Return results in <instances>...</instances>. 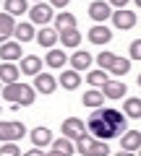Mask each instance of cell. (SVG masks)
<instances>
[{
    "label": "cell",
    "mask_w": 141,
    "mask_h": 156,
    "mask_svg": "<svg viewBox=\"0 0 141 156\" xmlns=\"http://www.w3.org/2000/svg\"><path fill=\"white\" fill-rule=\"evenodd\" d=\"M86 128H89V133L94 135L97 140H110V138L123 135L125 117H123V112H118V109H102V107H97V109L91 112Z\"/></svg>",
    "instance_id": "1"
},
{
    "label": "cell",
    "mask_w": 141,
    "mask_h": 156,
    "mask_svg": "<svg viewBox=\"0 0 141 156\" xmlns=\"http://www.w3.org/2000/svg\"><path fill=\"white\" fill-rule=\"evenodd\" d=\"M55 86H58V81L50 73H37L34 76V91H39V94H52Z\"/></svg>",
    "instance_id": "7"
},
{
    "label": "cell",
    "mask_w": 141,
    "mask_h": 156,
    "mask_svg": "<svg viewBox=\"0 0 141 156\" xmlns=\"http://www.w3.org/2000/svg\"><path fill=\"white\" fill-rule=\"evenodd\" d=\"M32 143L37 146V148H42V146L52 143V133H50L47 128H34V130H32Z\"/></svg>",
    "instance_id": "13"
},
{
    "label": "cell",
    "mask_w": 141,
    "mask_h": 156,
    "mask_svg": "<svg viewBox=\"0 0 141 156\" xmlns=\"http://www.w3.org/2000/svg\"><path fill=\"white\" fill-rule=\"evenodd\" d=\"M55 29L58 31H63V29H76V16L73 13H60V16H55Z\"/></svg>",
    "instance_id": "24"
},
{
    "label": "cell",
    "mask_w": 141,
    "mask_h": 156,
    "mask_svg": "<svg viewBox=\"0 0 141 156\" xmlns=\"http://www.w3.org/2000/svg\"><path fill=\"white\" fill-rule=\"evenodd\" d=\"M18 81V68L6 62V65H0V83H16Z\"/></svg>",
    "instance_id": "17"
},
{
    "label": "cell",
    "mask_w": 141,
    "mask_h": 156,
    "mask_svg": "<svg viewBox=\"0 0 141 156\" xmlns=\"http://www.w3.org/2000/svg\"><path fill=\"white\" fill-rule=\"evenodd\" d=\"M102 96L105 99H123L125 96V83H120V81H105L102 83Z\"/></svg>",
    "instance_id": "8"
},
{
    "label": "cell",
    "mask_w": 141,
    "mask_h": 156,
    "mask_svg": "<svg viewBox=\"0 0 141 156\" xmlns=\"http://www.w3.org/2000/svg\"><path fill=\"white\" fill-rule=\"evenodd\" d=\"M110 70L115 73V76H125V73L131 70V60H125V57H113V62H110Z\"/></svg>",
    "instance_id": "23"
},
{
    "label": "cell",
    "mask_w": 141,
    "mask_h": 156,
    "mask_svg": "<svg viewBox=\"0 0 141 156\" xmlns=\"http://www.w3.org/2000/svg\"><path fill=\"white\" fill-rule=\"evenodd\" d=\"M89 16L94 18V21H107V18H110V5H107V3H102V0H97V3L89 5Z\"/></svg>",
    "instance_id": "10"
},
{
    "label": "cell",
    "mask_w": 141,
    "mask_h": 156,
    "mask_svg": "<svg viewBox=\"0 0 141 156\" xmlns=\"http://www.w3.org/2000/svg\"><path fill=\"white\" fill-rule=\"evenodd\" d=\"M89 39L94 42V44H105V42L113 39V34H110V29H105V26H94L89 31Z\"/></svg>",
    "instance_id": "20"
},
{
    "label": "cell",
    "mask_w": 141,
    "mask_h": 156,
    "mask_svg": "<svg viewBox=\"0 0 141 156\" xmlns=\"http://www.w3.org/2000/svg\"><path fill=\"white\" fill-rule=\"evenodd\" d=\"M52 148L60 151V154H65V156L73 154V146H71V140H52Z\"/></svg>",
    "instance_id": "29"
},
{
    "label": "cell",
    "mask_w": 141,
    "mask_h": 156,
    "mask_svg": "<svg viewBox=\"0 0 141 156\" xmlns=\"http://www.w3.org/2000/svg\"><path fill=\"white\" fill-rule=\"evenodd\" d=\"M110 18H113V23L118 29H131V26H136V13L133 11H125V8H118L115 13H110Z\"/></svg>",
    "instance_id": "5"
},
{
    "label": "cell",
    "mask_w": 141,
    "mask_h": 156,
    "mask_svg": "<svg viewBox=\"0 0 141 156\" xmlns=\"http://www.w3.org/2000/svg\"><path fill=\"white\" fill-rule=\"evenodd\" d=\"M123 109H125V115H128L131 120H139L141 117V101L139 99H125Z\"/></svg>",
    "instance_id": "28"
},
{
    "label": "cell",
    "mask_w": 141,
    "mask_h": 156,
    "mask_svg": "<svg viewBox=\"0 0 141 156\" xmlns=\"http://www.w3.org/2000/svg\"><path fill=\"white\" fill-rule=\"evenodd\" d=\"M37 3H39V0H37Z\"/></svg>",
    "instance_id": "40"
},
{
    "label": "cell",
    "mask_w": 141,
    "mask_h": 156,
    "mask_svg": "<svg viewBox=\"0 0 141 156\" xmlns=\"http://www.w3.org/2000/svg\"><path fill=\"white\" fill-rule=\"evenodd\" d=\"M60 130H63V135H65V138L76 140L79 135H84V133H86V125L81 122L79 117H68L65 122H63V128H60Z\"/></svg>",
    "instance_id": "6"
},
{
    "label": "cell",
    "mask_w": 141,
    "mask_h": 156,
    "mask_svg": "<svg viewBox=\"0 0 141 156\" xmlns=\"http://www.w3.org/2000/svg\"><path fill=\"white\" fill-rule=\"evenodd\" d=\"M110 3H113V5H118V8H123L125 3H128V0H110Z\"/></svg>",
    "instance_id": "36"
},
{
    "label": "cell",
    "mask_w": 141,
    "mask_h": 156,
    "mask_svg": "<svg viewBox=\"0 0 141 156\" xmlns=\"http://www.w3.org/2000/svg\"><path fill=\"white\" fill-rule=\"evenodd\" d=\"M86 81H89L91 86H102V83H105V81H107V76H105V73H102V70H91Z\"/></svg>",
    "instance_id": "30"
},
{
    "label": "cell",
    "mask_w": 141,
    "mask_h": 156,
    "mask_svg": "<svg viewBox=\"0 0 141 156\" xmlns=\"http://www.w3.org/2000/svg\"><path fill=\"white\" fill-rule=\"evenodd\" d=\"M24 156H47V154H45V151H42V148H32V151H26V154H24Z\"/></svg>",
    "instance_id": "33"
},
{
    "label": "cell",
    "mask_w": 141,
    "mask_h": 156,
    "mask_svg": "<svg viewBox=\"0 0 141 156\" xmlns=\"http://www.w3.org/2000/svg\"><path fill=\"white\" fill-rule=\"evenodd\" d=\"M79 83H81V78H79V70H65V73L60 76V86H63V89H68V91L79 89Z\"/></svg>",
    "instance_id": "18"
},
{
    "label": "cell",
    "mask_w": 141,
    "mask_h": 156,
    "mask_svg": "<svg viewBox=\"0 0 141 156\" xmlns=\"http://www.w3.org/2000/svg\"><path fill=\"white\" fill-rule=\"evenodd\" d=\"M21 151H18L16 143H3V148H0V156H18Z\"/></svg>",
    "instance_id": "31"
},
{
    "label": "cell",
    "mask_w": 141,
    "mask_h": 156,
    "mask_svg": "<svg viewBox=\"0 0 141 156\" xmlns=\"http://www.w3.org/2000/svg\"><path fill=\"white\" fill-rule=\"evenodd\" d=\"M29 16H32V23H47L52 18V8L50 5H45V3H37V5L32 8V11H29Z\"/></svg>",
    "instance_id": "9"
},
{
    "label": "cell",
    "mask_w": 141,
    "mask_h": 156,
    "mask_svg": "<svg viewBox=\"0 0 141 156\" xmlns=\"http://www.w3.org/2000/svg\"><path fill=\"white\" fill-rule=\"evenodd\" d=\"M65 60H68V57L63 55V50H50V52H47V57H45V62L50 68H63V62H65Z\"/></svg>",
    "instance_id": "26"
},
{
    "label": "cell",
    "mask_w": 141,
    "mask_h": 156,
    "mask_svg": "<svg viewBox=\"0 0 141 156\" xmlns=\"http://www.w3.org/2000/svg\"><path fill=\"white\" fill-rule=\"evenodd\" d=\"M71 65H73V70H86V68L91 65V55L84 52V50L73 52V55H71Z\"/></svg>",
    "instance_id": "12"
},
{
    "label": "cell",
    "mask_w": 141,
    "mask_h": 156,
    "mask_svg": "<svg viewBox=\"0 0 141 156\" xmlns=\"http://www.w3.org/2000/svg\"><path fill=\"white\" fill-rule=\"evenodd\" d=\"M113 52H102L99 57H97V62H99V68H110V62H113Z\"/></svg>",
    "instance_id": "32"
},
{
    "label": "cell",
    "mask_w": 141,
    "mask_h": 156,
    "mask_svg": "<svg viewBox=\"0 0 141 156\" xmlns=\"http://www.w3.org/2000/svg\"><path fill=\"white\" fill-rule=\"evenodd\" d=\"M26 135V128L24 122H0V140H6V143H16Z\"/></svg>",
    "instance_id": "4"
},
{
    "label": "cell",
    "mask_w": 141,
    "mask_h": 156,
    "mask_svg": "<svg viewBox=\"0 0 141 156\" xmlns=\"http://www.w3.org/2000/svg\"><path fill=\"white\" fill-rule=\"evenodd\" d=\"M39 68H42V60H39V57H34V55L21 57V70L26 73V76H37V73H39Z\"/></svg>",
    "instance_id": "16"
},
{
    "label": "cell",
    "mask_w": 141,
    "mask_h": 156,
    "mask_svg": "<svg viewBox=\"0 0 141 156\" xmlns=\"http://www.w3.org/2000/svg\"><path fill=\"white\" fill-rule=\"evenodd\" d=\"M118 156H133V154H131V151H120Z\"/></svg>",
    "instance_id": "38"
},
{
    "label": "cell",
    "mask_w": 141,
    "mask_h": 156,
    "mask_svg": "<svg viewBox=\"0 0 141 156\" xmlns=\"http://www.w3.org/2000/svg\"><path fill=\"white\" fill-rule=\"evenodd\" d=\"M13 29H16L13 16H8V13H0V44H3V42H6V39L13 34Z\"/></svg>",
    "instance_id": "14"
},
{
    "label": "cell",
    "mask_w": 141,
    "mask_h": 156,
    "mask_svg": "<svg viewBox=\"0 0 141 156\" xmlns=\"http://www.w3.org/2000/svg\"><path fill=\"white\" fill-rule=\"evenodd\" d=\"M81 101H84L86 107H91V109H97V107H102L105 96H102V91H94V89H91V91H86V94H84V99H81Z\"/></svg>",
    "instance_id": "25"
},
{
    "label": "cell",
    "mask_w": 141,
    "mask_h": 156,
    "mask_svg": "<svg viewBox=\"0 0 141 156\" xmlns=\"http://www.w3.org/2000/svg\"><path fill=\"white\" fill-rule=\"evenodd\" d=\"M131 57H139V42H133V44H131Z\"/></svg>",
    "instance_id": "35"
},
{
    "label": "cell",
    "mask_w": 141,
    "mask_h": 156,
    "mask_svg": "<svg viewBox=\"0 0 141 156\" xmlns=\"http://www.w3.org/2000/svg\"><path fill=\"white\" fill-rule=\"evenodd\" d=\"M60 34V42L65 47H79V42H81V34L76 31V29H63V31H58Z\"/></svg>",
    "instance_id": "19"
},
{
    "label": "cell",
    "mask_w": 141,
    "mask_h": 156,
    "mask_svg": "<svg viewBox=\"0 0 141 156\" xmlns=\"http://www.w3.org/2000/svg\"><path fill=\"white\" fill-rule=\"evenodd\" d=\"M133 3H136V5H141V0H133Z\"/></svg>",
    "instance_id": "39"
},
{
    "label": "cell",
    "mask_w": 141,
    "mask_h": 156,
    "mask_svg": "<svg viewBox=\"0 0 141 156\" xmlns=\"http://www.w3.org/2000/svg\"><path fill=\"white\" fill-rule=\"evenodd\" d=\"M3 99H8L11 104H21V107H29L34 101V89L26 83H8L6 89H3Z\"/></svg>",
    "instance_id": "2"
},
{
    "label": "cell",
    "mask_w": 141,
    "mask_h": 156,
    "mask_svg": "<svg viewBox=\"0 0 141 156\" xmlns=\"http://www.w3.org/2000/svg\"><path fill=\"white\" fill-rule=\"evenodd\" d=\"M76 151L79 154H84V156H107L110 154V146L105 143V140H97V138H91V135H79L76 138Z\"/></svg>",
    "instance_id": "3"
},
{
    "label": "cell",
    "mask_w": 141,
    "mask_h": 156,
    "mask_svg": "<svg viewBox=\"0 0 141 156\" xmlns=\"http://www.w3.org/2000/svg\"><path fill=\"white\" fill-rule=\"evenodd\" d=\"M0 57H3V60H16V57H24V55H21V44H18V42H3V47H0Z\"/></svg>",
    "instance_id": "11"
},
{
    "label": "cell",
    "mask_w": 141,
    "mask_h": 156,
    "mask_svg": "<svg viewBox=\"0 0 141 156\" xmlns=\"http://www.w3.org/2000/svg\"><path fill=\"white\" fill-rule=\"evenodd\" d=\"M13 34L18 37V44H21V42H32L34 39V26L32 23H18V26L13 29Z\"/></svg>",
    "instance_id": "22"
},
{
    "label": "cell",
    "mask_w": 141,
    "mask_h": 156,
    "mask_svg": "<svg viewBox=\"0 0 141 156\" xmlns=\"http://www.w3.org/2000/svg\"><path fill=\"white\" fill-rule=\"evenodd\" d=\"M6 11L8 16H21L26 13V0H6Z\"/></svg>",
    "instance_id": "27"
},
{
    "label": "cell",
    "mask_w": 141,
    "mask_h": 156,
    "mask_svg": "<svg viewBox=\"0 0 141 156\" xmlns=\"http://www.w3.org/2000/svg\"><path fill=\"white\" fill-rule=\"evenodd\" d=\"M34 39H37L42 47H50V50H52V44L58 42V31H52V29H42L39 34H34Z\"/></svg>",
    "instance_id": "21"
},
{
    "label": "cell",
    "mask_w": 141,
    "mask_h": 156,
    "mask_svg": "<svg viewBox=\"0 0 141 156\" xmlns=\"http://www.w3.org/2000/svg\"><path fill=\"white\" fill-rule=\"evenodd\" d=\"M47 156H65V154H60V151H55V148H52V151H50Z\"/></svg>",
    "instance_id": "37"
},
{
    "label": "cell",
    "mask_w": 141,
    "mask_h": 156,
    "mask_svg": "<svg viewBox=\"0 0 141 156\" xmlns=\"http://www.w3.org/2000/svg\"><path fill=\"white\" fill-rule=\"evenodd\" d=\"M123 151H136L141 146V133L139 130H128V133H123Z\"/></svg>",
    "instance_id": "15"
},
{
    "label": "cell",
    "mask_w": 141,
    "mask_h": 156,
    "mask_svg": "<svg viewBox=\"0 0 141 156\" xmlns=\"http://www.w3.org/2000/svg\"><path fill=\"white\" fill-rule=\"evenodd\" d=\"M50 3H52V5H55V8H65L68 3H71V0H50Z\"/></svg>",
    "instance_id": "34"
}]
</instances>
